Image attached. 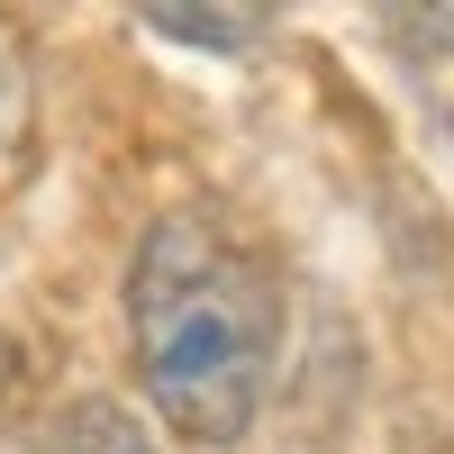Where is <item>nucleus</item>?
<instances>
[{
  "label": "nucleus",
  "mask_w": 454,
  "mask_h": 454,
  "mask_svg": "<svg viewBox=\"0 0 454 454\" xmlns=\"http://www.w3.org/2000/svg\"><path fill=\"white\" fill-rule=\"evenodd\" d=\"M128 355L145 409L182 445H237L282 364V291L209 209H164L128 263Z\"/></svg>",
  "instance_id": "obj_1"
},
{
  "label": "nucleus",
  "mask_w": 454,
  "mask_h": 454,
  "mask_svg": "<svg viewBox=\"0 0 454 454\" xmlns=\"http://www.w3.org/2000/svg\"><path fill=\"white\" fill-rule=\"evenodd\" d=\"M137 19L155 27V36H182V46H218V55H227V46H254L273 10H192V0H145Z\"/></svg>",
  "instance_id": "obj_2"
},
{
  "label": "nucleus",
  "mask_w": 454,
  "mask_h": 454,
  "mask_svg": "<svg viewBox=\"0 0 454 454\" xmlns=\"http://www.w3.org/2000/svg\"><path fill=\"white\" fill-rule=\"evenodd\" d=\"M64 454H155V445L137 436V419H128V409H109V400H82V409L64 419Z\"/></svg>",
  "instance_id": "obj_3"
},
{
  "label": "nucleus",
  "mask_w": 454,
  "mask_h": 454,
  "mask_svg": "<svg viewBox=\"0 0 454 454\" xmlns=\"http://www.w3.org/2000/svg\"><path fill=\"white\" fill-rule=\"evenodd\" d=\"M19 382H27V364H19V346H10V336H0V400H10Z\"/></svg>",
  "instance_id": "obj_4"
}]
</instances>
